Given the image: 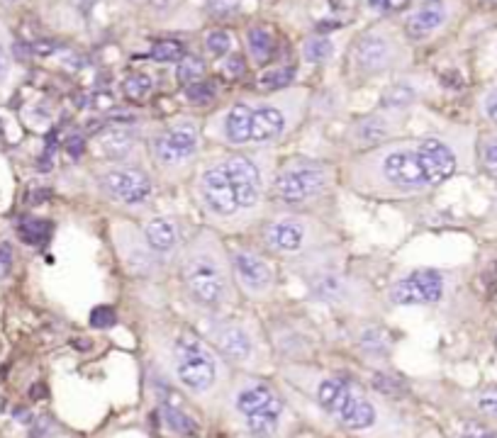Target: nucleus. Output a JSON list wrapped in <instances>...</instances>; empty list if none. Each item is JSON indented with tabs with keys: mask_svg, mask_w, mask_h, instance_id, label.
I'll list each match as a JSON object with an SVG mask.
<instances>
[{
	"mask_svg": "<svg viewBox=\"0 0 497 438\" xmlns=\"http://www.w3.org/2000/svg\"><path fill=\"white\" fill-rule=\"evenodd\" d=\"M471 168V139L427 134L414 141H388L361 153L346 165V183L371 200H405L434 190Z\"/></svg>",
	"mask_w": 497,
	"mask_h": 438,
	"instance_id": "nucleus-1",
	"label": "nucleus"
},
{
	"mask_svg": "<svg viewBox=\"0 0 497 438\" xmlns=\"http://www.w3.org/2000/svg\"><path fill=\"white\" fill-rule=\"evenodd\" d=\"M181 282L195 305L217 310L234 297L229 253L215 232L200 229L181 251Z\"/></svg>",
	"mask_w": 497,
	"mask_h": 438,
	"instance_id": "nucleus-2",
	"label": "nucleus"
},
{
	"mask_svg": "<svg viewBox=\"0 0 497 438\" xmlns=\"http://www.w3.org/2000/svg\"><path fill=\"white\" fill-rule=\"evenodd\" d=\"M169 368L176 382L195 397H210L224 380L222 360L207 343L193 331L179 329L166 341Z\"/></svg>",
	"mask_w": 497,
	"mask_h": 438,
	"instance_id": "nucleus-3",
	"label": "nucleus"
},
{
	"mask_svg": "<svg viewBox=\"0 0 497 438\" xmlns=\"http://www.w3.org/2000/svg\"><path fill=\"white\" fill-rule=\"evenodd\" d=\"M317 404L331 414L348 431H366L378 422L376 404L348 377L327 375L317 382L315 394Z\"/></svg>",
	"mask_w": 497,
	"mask_h": 438,
	"instance_id": "nucleus-4",
	"label": "nucleus"
},
{
	"mask_svg": "<svg viewBox=\"0 0 497 438\" xmlns=\"http://www.w3.org/2000/svg\"><path fill=\"white\" fill-rule=\"evenodd\" d=\"M195 198L198 205L203 207V212L217 227L232 229H246L244 215H241L239 198H236V188L232 178L227 175L224 165L220 158L215 161H207L203 168L198 170V178H195Z\"/></svg>",
	"mask_w": 497,
	"mask_h": 438,
	"instance_id": "nucleus-5",
	"label": "nucleus"
},
{
	"mask_svg": "<svg viewBox=\"0 0 497 438\" xmlns=\"http://www.w3.org/2000/svg\"><path fill=\"white\" fill-rule=\"evenodd\" d=\"M331 185H334L331 165L315 161V158H293L276 170L271 190L278 203L298 207L322 198Z\"/></svg>",
	"mask_w": 497,
	"mask_h": 438,
	"instance_id": "nucleus-6",
	"label": "nucleus"
},
{
	"mask_svg": "<svg viewBox=\"0 0 497 438\" xmlns=\"http://www.w3.org/2000/svg\"><path fill=\"white\" fill-rule=\"evenodd\" d=\"M151 156L159 173L169 180H181L191 173L200 149V129L193 120H176L151 139Z\"/></svg>",
	"mask_w": 497,
	"mask_h": 438,
	"instance_id": "nucleus-7",
	"label": "nucleus"
},
{
	"mask_svg": "<svg viewBox=\"0 0 497 438\" xmlns=\"http://www.w3.org/2000/svg\"><path fill=\"white\" fill-rule=\"evenodd\" d=\"M261 241L271 253L298 256V253L315 251L317 246L327 244L329 232L317 219L298 215V212H283V215L271 217L263 224Z\"/></svg>",
	"mask_w": 497,
	"mask_h": 438,
	"instance_id": "nucleus-8",
	"label": "nucleus"
},
{
	"mask_svg": "<svg viewBox=\"0 0 497 438\" xmlns=\"http://www.w3.org/2000/svg\"><path fill=\"white\" fill-rule=\"evenodd\" d=\"M234 409L244 419L248 434L256 438H268L278 431L283 414V402L268 382L241 380L234 389Z\"/></svg>",
	"mask_w": 497,
	"mask_h": 438,
	"instance_id": "nucleus-9",
	"label": "nucleus"
},
{
	"mask_svg": "<svg viewBox=\"0 0 497 438\" xmlns=\"http://www.w3.org/2000/svg\"><path fill=\"white\" fill-rule=\"evenodd\" d=\"M98 190L112 205L141 212L151 203L154 180L144 168L134 163H112L98 170Z\"/></svg>",
	"mask_w": 497,
	"mask_h": 438,
	"instance_id": "nucleus-10",
	"label": "nucleus"
},
{
	"mask_svg": "<svg viewBox=\"0 0 497 438\" xmlns=\"http://www.w3.org/2000/svg\"><path fill=\"white\" fill-rule=\"evenodd\" d=\"M205 331L224 360L244 368H253L258 363V339L246 324L236 319H210Z\"/></svg>",
	"mask_w": 497,
	"mask_h": 438,
	"instance_id": "nucleus-11",
	"label": "nucleus"
},
{
	"mask_svg": "<svg viewBox=\"0 0 497 438\" xmlns=\"http://www.w3.org/2000/svg\"><path fill=\"white\" fill-rule=\"evenodd\" d=\"M112 241H115V251L129 275L154 277L161 273L164 258L146 244L144 234L137 227H132L129 222L112 224Z\"/></svg>",
	"mask_w": 497,
	"mask_h": 438,
	"instance_id": "nucleus-12",
	"label": "nucleus"
},
{
	"mask_svg": "<svg viewBox=\"0 0 497 438\" xmlns=\"http://www.w3.org/2000/svg\"><path fill=\"white\" fill-rule=\"evenodd\" d=\"M229 263H232L234 282H239V287L246 295L256 300H266L276 287V268L261 251L251 246H239L232 248L229 253Z\"/></svg>",
	"mask_w": 497,
	"mask_h": 438,
	"instance_id": "nucleus-13",
	"label": "nucleus"
},
{
	"mask_svg": "<svg viewBox=\"0 0 497 438\" xmlns=\"http://www.w3.org/2000/svg\"><path fill=\"white\" fill-rule=\"evenodd\" d=\"M448 285H451L448 273L431 268L414 270L393 282V287L388 290V300L393 305H436L446 297Z\"/></svg>",
	"mask_w": 497,
	"mask_h": 438,
	"instance_id": "nucleus-14",
	"label": "nucleus"
},
{
	"mask_svg": "<svg viewBox=\"0 0 497 438\" xmlns=\"http://www.w3.org/2000/svg\"><path fill=\"white\" fill-rule=\"evenodd\" d=\"M303 280L310 295L319 302H329V305H356L363 300V290L356 282V277H348L341 270L331 268V265H310L303 270Z\"/></svg>",
	"mask_w": 497,
	"mask_h": 438,
	"instance_id": "nucleus-15",
	"label": "nucleus"
},
{
	"mask_svg": "<svg viewBox=\"0 0 497 438\" xmlns=\"http://www.w3.org/2000/svg\"><path fill=\"white\" fill-rule=\"evenodd\" d=\"M253 108V105H251ZM293 127V117L286 108L276 103H266L251 110V134H248V146H268L276 144L288 134Z\"/></svg>",
	"mask_w": 497,
	"mask_h": 438,
	"instance_id": "nucleus-16",
	"label": "nucleus"
},
{
	"mask_svg": "<svg viewBox=\"0 0 497 438\" xmlns=\"http://www.w3.org/2000/svg\"><path fill=\"white\" fill-rule=\"evenodd\" d=\"M141 234H144L146 244H149L161 258L169 256V253H179L181 251L183 232H181L179 219L166 217V215L151 217V219H146V222H144Z\"/></svg>",
	"mask_w": 497,
	"mask_h": 438,
	"instance_id": "nucleus-17",
	"label": "nucleus"
},
{
	"mask_svg": "<svg viewBox=\"0 0 497 438\" xmlns=\"http://www.w3.org/2000/svg\"><path fill=\"white\" fill-rule=\"evenodd\" d=\"M251 105L234 103L224 112L217 137L227 146H248V134H251Z\"/></svg>",
	"mask_w": 497,
	"mask_h": 438,
	"instance_id": "nucleus-18",
	"label": "nucleus"
},
{
	"mask_svg": "<svg viewBox=\"0 0 497 438\" xmlns=\"http://www.w3.org/2000/svg\"><path fill=\"white\" fill-rule=\"evenodd\" d=\"M393 134H395V127L388 115H371L353 124L348 137H351V141L356 146H371V149H376V146L388 144V139L393 137Z\"/></svg>",
	"mask_w": 497,
	"mask_h": 438,
	"instance_id": "nucleus-19",
	"label": "nucleus"
},
{
	"mask_svg": "<svg viewBox=\"0 0 497 438\" xmlns=\"http://www.w3.org/2000/svg\"><path fill=\"white\" fill-rule=\"evenodd\" d=\"M393 58V44L383 34H366L356 44V63L363 71H381Z\"/></svg>",
	"mask_w": 497,
	"mask_h": 438,
	"instance_id": "nucleus-20",
	"label": "nucleus"
},
{
	"mask_svg": "<svg viewBox=\"0 0 497 438\" xmlns=\"http://www.w3.org/2000/svg\"><path fill=\"white\" fill-rule=\"evenodd\" d=\"M446 20H448L446 5L429 3V5H422L419 10H414V13L407 17L405 32L410 39H424V37H429L431 32H436Z\"/></svg>",
	"mask_w": 497,
	"mask_h": 438,
	"instance_id": "nucleus-21",
	"label": "nucleus"
},
{
	"mask_svg": "<svg viewBox=\"0 0 497 438\" xmlns=\"http://www.w3.org/2000/svg\"><path fill=\"white\" fill-rule=\"evenodd\" d=\"M100 146L112 163H132L129 158L137 151L139 137L129 127H112L105 134H100Z\"/></svg>",
	"mask_w": 497,
	"mask_h": 438,
	"instance_id": "nucleus-22",
	"label": "nucleus"
},
{
	"mask_svg": "<svg viewBox=\"0 0 497 438\" xmlns=\"http://www.w3.org/2000/svg\"><path fill=\"white\" fill-rule=\"evenodd\" d=\"M358 348L368 356L386 358L390 353V334L381 327H363L356 336Z\"/></svg>",
	"mask_w": 497,
	"mask_h": 438,
	"instance_id": "nucleus-23",
	"label": "nucleus"
},
{
	"mask_svg": "<svg viewBox=\"0 0 497 438\" xmlns=\"http://www.w3.org/2000/svg\"><path fill=\"white\" fill-rule=\"evenodd\" d=\"M17 234H20V239L25 241V244L41 246V244H46L51 236V222H46V219H41V217H22L20 222H17Z\"/></svg>",
	"mask_w": 497,
	"mask_h": 438,
	"instance_id": "nucleus-24",
	"label": "nucleus"
},
{
	"mask_svg": "<svg viewBox=\"0 0 497 438\" xmlns=\"http://www.w3.org/2000/svg\"><path fill=\"white\" fill-rule=\"evenodd\" d=\"M159 414H161L166 429L174 431V434H179V436H193V434H198V431H200L198 422H195L191 414L181 412L179 407H174V404H161Z\"/></svg>",
	"mask_w": 497,
	"mask_h": 438,
	"instance_id": "nucleus-25",
	"label": "nucleus"
},
{
	"mask_svg": "<svg viewBox=\"0 0 497 438\" xmlns=\"http://www.w3.org/2000/svg\"><path fill=\"white\" fill-rule=\"evenodd\" d=\"M246 41H248V51H251L253 61L266 63L276 54V39L266 27H251L246 32Z\"/></svg>",
	"mask_w": 497,
	"mask_h": 438,
	"instance_id": "nucleus-26",
	"label": "nucleus"
},
{
	"mask_svg": "<svg viewBox=\"0 0 497 438\" xmlns=\"http://www.w3.org/2000/svg\"><path fill=\"white\" fill-rule=\"evenodd\" d=\"M151 91H154V81H151V76H146V73H132V76H127L122 83L124 98L132 100V103L144 100Z\"/></svg>",
	"mask_w": 497,
	"mask_h": 438,
	"instance_id": "nucleus-27",
	"label": "nucleus"
},
{
	"mask_svg": "<svg viewBox=\"0 0 497 438\" xmlns=\"http://www.w3.org/2000/svg\"><path fill=\"white\" fill-rule=\"evenodd\" d=\"M414 100V91L410 86H405V83H395V86H390L383 91L381 96V105L386 110H400L405 108V105H410Z\"/></svg>",
	"mask_w": 497,
	"mask_h": 438,
	"instance_id": "nucleus-28",
	"label": "nucleus"
},
{
	"mask_svg": "<svg viewBox=\"0 0 497 438\" xmlns=\"http://www.w3.org/2000/svg\"><path fill=\"white\" fill-rule=\"evenodd\" d=\"M478 158H481L485 173L497 178V132L485 134L481 139V144H478Z\"/></svg>",
	"mask_w": 497,
	"mask_h": 438,
	"instance_id": "nucleus-29",
	"label": "nucleus"
},
{
	"mask_svg": "<svg viewBox=\"0 0 497 438\" xmlns=\"http://www.w3.org/2000/svg\"><path fill=\"white\" fill-rule=\"evenodd\" d=\"M149 56L154 61H161V63H174V61H181L186 56V49H183L181 41H174V39H166V41H156L151 46Z\"/></svg>",
	"mask_w": 497,
	"mask_h": 438,
	"instance_id": "nucleus-30",
	"label": "nucleus"
},
{
	"mask_svg": "<svg viewBox=\"0 0 497 438\" xmlns=\"http://www.w3.org/2000/svg\"><path fill=\"white\" fill-rule=\"evenodd\" d=\"M179 81L183 86H193V83L203 81L205 76V63L200 61L198 56H183L181 63H179V71H176Z\"/></svg>",
	"mask_w": 497,
	"mask_h": 438,
	"instance_id": "nucleus-31",
	"label": "nucleus"
},
{
	"mask_svg": "<svg viewBox=\"0 0 497 438\" xmlns=\"http://www.w3.org/2000/svg\"><path fill=\"white\" fill-rule=\"evenodd\" d=\"M295 78V68L281 66V68H271L258 78V86L263 91H281V88H288Z\"/></svg>",
	"mask_w": 497,
	"mask_h": 438,
	"instance_id": "nucleus-32",
	"label": "nucleus"
},
{
	"mask_svg": "<svg viewBox=\"0 0 497 438\" xmlns=\"http://www.w3.org/2000/svg\"><path fill=\"white\" fill-rule=\"evenodd\" d=\"M303 54H305L307 61L322 63V61H327V58H331V54H334V44H331L329 39H310L305 44Z\"/></svg>",
	"mask_w": 497,
	"mask_h": 438,
	"instance_id": "nucleus-33",
	"label": "nucleus"
},
{
	"mask_svg": "<svg viewBox=\"0 0 497 438\" xmlns=\"http://www.w3.org/2000/svg\"><path fill=\"white\" fill-rule=\"evenodd\" d=\"M215 96H217V88L212 81H198V83H193V86H188V91H186V98L191 100L193 105H207L215 100Z\"/></svg>",
	"mask_w": 497,
	"mask_h": 438,
	"instance_id": "nucleus-34",
	"label": "nucleus"
},
{
	"mask_svg": "<svg viewBox=\"0 0 497 438\" xmlns=\"http://www.w3.org/2000/svg\"><path fill=\"white\" fill-rule=\"evenodd\" d=\"M373 387L386 397H402L405 394V384H402L395 375H386V372H376L373 375Z\"/></svg>",
	"mask_w": 497,
	"mask_h": 438,
	"instance_id": "nucleus-35",
	"label": "nucleus"
},
{
	"mask_svg": "<svg viewBox=\"0 0 497 438\" xmlns=\"http://www.w3.org/2000/svg\"><path fill=\"white\" fill-rule=\"evenodd\" d=\"M205 46L210 51V56H222L232 49V37L227 32H210L205 37Z\"/></svg>",
	"mask_w": 497,
	"mask_h": 438,
	"instance_id": "nucleus-36",
	"label": "nucleus"
},
{
	"mask_svg": "<svg viewBox=\"0 0 497 438\" xmlns=\"http://www.w3.org/2000/svg\"><path fill=\"white\" fill-rule=\"evenodd\" d=\"M117 324V315L112 307H96V310L91 312V327L96 329H110Z\"/></svg>",
	"mask_w": 497,
	"mask_h": 438,
	"instance_id": "nucleus-37",
	"label": "nucleus"
},
{
	"mask_svg": "<svg viewBox=\"0 0 497 438\" xmlns=\"http://www.w3.org/2000/svg\"><path fill=\"white\" fill-rule=\"evenodd\" d=\"M476 404H478V409H481L483 414H488V417L497 419V387L485 389V392L478 394Z\"/></svg>",
	"mask_w": 497,
	"mask_h": 438,
	"instance_id": "nucleus-38",
	"label": "nucleus"
},
{
	"mask_svg": "<svg viewBox=\"0 0 497 438\" xmlns=\"http://www.w3.org/2000/svg\"><path fill=\"white\" fill-rule=\"evenodd\" d=\"M13 246L8 244V241H0V280H5V277L10 275V270H13Z\"/></svg>",
	"mask_w": 497,
	"mask_h": 438,
	"instance_id": "nucleus-39",
	"label": "nucleus"
},
{
	"mask_svg": "<svg viewBox=\"0 0 497 438\" xmlns=\"http://www.w3.org/2000/svg\"><path fill=\"white\" fill-rule=\"evenodd\" d=\"M368 5L378 13H398L410 5V0H368Z\"/></svg>",
	"mask_w": 497,
	"mask_h": 438,
	"instance_id": "nucleus-40",
	"label": "nucleus"
},
{
	"mask_svg": "<svg viewBox=\"0 0 497 438\" xmlns=\"http://www.w3.org/2000/svg\"><path fill=\"white\" fill-rule=\"evenodd\" d=\"M481 108H483V115L488 117L493 124H497V88H493V91L483 98Z\"/></svg>",
	"mask_w": 497,
	"mask_h": 438,
	"instance_id": "nucleus-41",
	"label": "nucleus"
},
{
	"mask_svg": "<svg viewBox=\"0 0 497 438\" xmlns=\"http://www.w3.org/2000/svg\"><path fill=\"white\" fill-rule=\"evenodd\" d=\"M222 71H224V76H229V78H236V76L244 71V61H241V56H232L224 61Z\"/></svg>",
	"mask_w": 497,
	"mask_h": 438,
	"instance_id": "nucleus-42",
	"label": "nucleus"
},
{
	"mask_svg": "<svg viewBox=\"0 0 497 438\" xmlns=\"http://www.w3.org/2000/svg\"><path fill=\"white\" fill-rule=\"evenodd\" d=\"M239 3L241 0H207L212 13H229V10H234Z\"/></svg>",
	"mask_w": 497,
	"mask_h": 438,
	"instance_id": "nucleus-43",
	"label": "nucleus"
},
{
	"mask_svg": "<svg viewBox=\"0 0 497 438\" xmlns=\"http://www.w3.org/2000/svg\"><path fill=\"white\" fill-rule=\"evenodd\" d=\"M466 438H497V434L490 429H483L478 424H468L466 426Z\"/></svg>",
	"mask_w": 497,
	"mask_h": 438,
	"instance_id": "nucleus-44",
	"label": "nucleus"
},
{
	"mask_svg": "<svg viewBox=\"0 0 497 438\" xmlns=\"http://www.w3.org/2000/svg\"><path fill=\"white\" fill-rule=\"evenodd\" d=\"M59 46L54 44V41H37V44H32V51L34 54H39V56H46V54H51V51H56Z\"/></svg>",
	"mask_w": 497,
	"mask_h": 438,
	"instance_id": "nucleus-45",
	"label": "nucleus"
},
{
	"mask_svg": "<svg viewBox=\"0 0 497 438\" xmlns=\"http://www.w3.org/2000/svg\"><path fill=\"white\" fill-rule=\"evenodd\" d=\"M66 149H69L71 156L79 158L81 153H83V139H81V137H71V139L66 141Z\"/></svg>",
	"mask_w": 497,
	"mask_h": 438,
	"instance_id": "nucleus-46",
	"label": "nucleus"
},
{
	"mask_svg": "<svg viewBox=\"0 0 497 438\" xmlns=\"http://www.w3.org/2000/svg\"><path fill=\"white\" fill-rule=\"evenodd\" d=\"M8 71H10V58H8V51H5V46L0 44V81H5Z\"/></svg>",
	"mask_w": 497,
	"mask_h": 438,
	"instance_id": "nucleus-47",
	"label": "nucleus"
},
{
	"mask_svg": "<svg viewBox=\"0 0 497 438\" xmlns=\"http://www.w3.org/2000/svg\"><path fill=\"white\" fill-rule=\"evenodd\" d=\"M29 397H32V399L46 397V387H44V384H32V387H29Z\"/></svg>",
	"mask_w": 497,
	"mask_h": 438,
	"instance_id": "nucleus-48",
	"label": "nucleus"
},
{
	"mask_svg": "<svg viewBox=\"0 0 497 438\" xmlns=\"http://www.w3.org/2000/svg\"><path fill=\"white\" fill-rule=\"evenodd\" d=\"M339 25H336V22H319V32H329V29H336Z\"/></svg>",
	"mask_w": 497,
	"mask_h": 438,
	"instance_id": "nucleus-49",
	"label": "nucleus"
},
{
	"mask_svg": "<svg viewBox=\"0 0 497 438\" xmlns=\"http://www.w3.org/2000/svg\"><path fill=\"white\" fill-rule=\"evenodd\" d=\"M490 3H495V5H497V0H490Z\"/></svg>",
	"mask_w": 497,
	"mask_h": 438,
	"instance_id": "nucleus-50",
	"label": "nucleus"
},
{
	"mask_svg": "<svg viewBox=\"0 0 497 438\" xmlns=\"http://www.w3.org/2000/svg\"><path fill=\"white\" fill-rule=\"evenodd\" d=\"M495 346H497V336H495Z\"/></svg>",
	"mask_w": 497,
	"mask_h": 438,
	"instance_id": "nucleus-51",
	"label": "nucleus"
}]
</instances>
